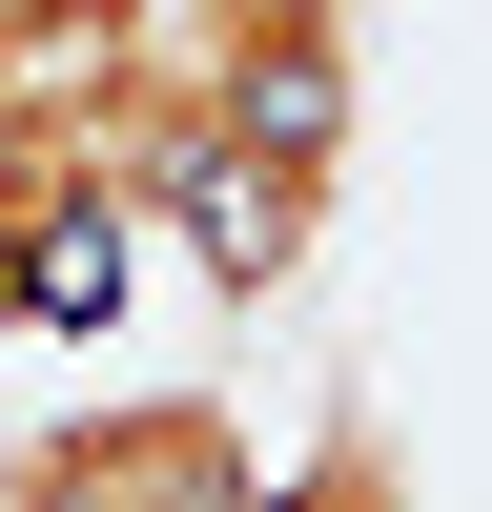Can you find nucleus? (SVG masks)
<instances>
[{"mask_svg": "<svg viewBox=\"0 0 492 512\" xmlns=\"http://www.w3.org/2000/svg\"><path fill=\"white\" fill-rule=\"evenodd\" d=\"M123 267H144V205H123V185H82L62 226L21 246V328H103V308H123Z\"/></svg>", "mask_w": 492, "mask_h": 512, "instance_id": "2", "label": "nucleus"}, {"mask_svg": "<svg viewBox=\"0 0 492 512\" xmlns=\"http://www.w3.org/2000/svg\"><path fill=\"white\" fill-rule=\"evenodd\" d=\"M0 512H21V492H0Z\"/></svg>", "mask_w": 492, "mask_h": 512, "instance_id": "3", "label": "nucleus"}, {"mask_svg": "<svg viewBox=\"0 0 492 512\" xmlns=\"http://www.w3.org/2000/svg\"><path fill=\"white\" fill-rule=\"evenodd\" d=\"M144 226L185 246V267L226 287V308H267V287L328 246V164H287V144H185V164L144 185Z\"/></svg>", "mask_w": 492, "mask_h": 512, "instance_id": "1", "label": "nucleus"}]
</instances>
